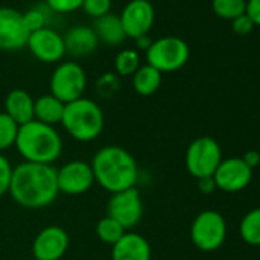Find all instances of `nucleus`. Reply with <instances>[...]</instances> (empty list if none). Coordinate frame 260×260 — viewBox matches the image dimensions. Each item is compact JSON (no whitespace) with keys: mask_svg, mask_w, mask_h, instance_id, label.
<instances>
[{"mask_svg":"<svg viewBox=\"0 0 260 260\" xmlns=\"http://www.w3.org/2000/svg\"><path fill=\"white\" fill-rule=\"evenodd\" d=\"M8 193L22 207L39 210L51 205L58 196L57 169L48 164L20 162L13 169Z\"/></svg>","mask_w":260,"mask_h":260,"instance_id":"obj_1","label":"nucleus"},{"mask_svg":"<svg viewBox=\"0 0 260 260\" xmlns=\"http://www.w3.org/2000/svg\"><path fill=\"white\" fill-rule=\"evenodd\" d=\"M95 182L110 194L134 188L138 181V164L128 150L119 146L101 147L92 162Z\"/></svg>","mask_w":260,"mask_h":260,"instance_id":"obj_2","label":"nucleus"},{"mask_svg":"<svg viewBox=\"0 0 260 260\" xmlns=\"http://www.w3.org/2000/svg\"><path fill=\"white\" fill-rule=\"evenodd\" d=\"M14 147L26 162L52 166L63 153V138L54 125L32 119L19 127Z\"/></svg>","mask_w":260,"mask_h":260,"instance_id":"obj_3","label":"nucleus"},{"mask_svg":"<svg viewBox=\"0 0 260 260\" xmlns=\"http://www.w3.org/2000/svg\"><path fill=\"white\" fill-rule=\"evenodd\" d=\"M60 124L66 130V134L75 141L90 143L103 132L104 113L95 100L81 96L64 106Z\"/></svg>","mask_w":260,"mask_h":260,"instance_id":"obj_4","label":"nucleus"},{"mask_svg":"<svg viewBox=\"0 0 260 260\" xmlns=\"http://www.w3.org/2000/svg\"><path fill=\"white\" fill-rule=\"evenodd\" d=\"M147 64L158 69L161 74L175 72L182 69L190 58V48L185 40L166 36L158 40H153L150 48L146 51Z\"/></svg>","mask_w":260,"mask_h":260,"instance_id":"obj_5","label":"nucleus"},{"mask_svg":"<svg viewBox=\"0 0 260 260\" xmlns=\"http://www.w3.org/2000/svg\"><path fill=\"white\" fill-rule=\"evenodd\" d=\"M87 86V75L81 64L77 61H63L60 63L49 80L51 95L58 98L61 103L68 104L81 96Z\"/></svg>","mask_w":260,"mask_h":260,"instance_id":"obj_6","label":"nucleus"},{"mask_svg":"<svg viewBox=\"0 0 260 260\" xmlns=\"http://www.w3.org/2000/svg\"><path fill=\"white\" fill-rule=\"evenodd\" d=\"M190 237L193 245L204 252L219 249L226 239V222L223 216L216 210L201 211L191 223Z\"/></svg>","mask_w":260,"mask_h":260,"instance_id":"obj_7","label":"nucleus"},{"mask_svg":"<svg viewBox=\"0 0 260 260\" xmlns=\"http://www.w3.org/2000/svg\"><path fill=\"white\" fill-rule=\"evenodd\" d=\"M222 159V149L219 143L211 137H199L187 149L185 167L196 179L208 178L214 175Z\"/></svg>","mask_w":260,"mask_h":260,"instance_id":"obj_8","label":"nucleus"},{"mask_svg":"<svg viewBox=\"0 0 260 260\" xmlns=\"http://www.w3.org/2000/svg\"><path fill=\"white\" fill-rule=\"evenodd\" d=\"M143 213L144 205L137 187L110 194L107 202V216L116 220L125 231L135 228L141 222Z\"/></svg>","mask_w":260,"mask_h":260,"instance_id":"obj_9","label":"nucleus"},{"mask_svg":"<svg viewBox=\"0 0 260 260\" xmlns=\"http://www.w3.org/2000/svg\"><path fill=\"white\" fill-rule=\"evenodd\" d=\"M58 191L69 196L84 194L95 184L92 166L83 159H72L57 170Z\"/></svg>","mask_w":260,"mask_h":260,"instance_id":"obj_10","label":"nucleus"},{"mask_svg":"<svg viewBox=\"0 0 260 260\" xmlns=\"http://www.w3.org/2000/svg\"><path fill=\"white\" fill-rule=\"evenodd\" d=\"M29 34L23 13L11 7H0V51L14 52L26 48Z\"/></svg>","mask_w":260,"mask_h":260,"instance_id":"obj_11","label":"nucleus"},{"mask_svg":"<svg viewBox=\"0 0 260 260\" xmlns=\"http://www.w3.org/2000/svg\"><path fill=\"white\" fill-rule=\"evenodd\" d=\"M125 37L138 39L150 32L155 23V8L149 0H130L119 14Z\"/></svg>","mask_w":260,"mask_h":260,"instance_id":"obj_12","label":"nucleus"},{"mask_svg":"<svg viewBox=\"0 0 260 260\" xmlns=\"http://www.w3.org/2000/svg\"><path fill=\"white\" fill-rule=\"evenodd\" d=\"M68 248V231L60 225H49L37 233L31 251L34 260H61Z\"/></svg>","mask_w":260,"mask_h":260,"instance_id":"obj_13","label":"nucleus"},{"mask_svg":"<svg viewBox=\"0 0 260 260\" xmlns=\"http://www.w3.org/2000/svg\"><path fill=\"white\" fill-rule=\"evenodd\" d=\"M26 48L32 54V57L42 63H58L66 55L63 36L57 31L48 28L39 29L29 34Z\"/></svg>","mask_w":260,"mask_h":260,"instance_id":"obj_14","label":"nucleus"},{"mask_svg":"<svg viewBox=\"0 0 260 260\" xmlns=\"http://www.w3.org/2000/svg\"><path fill=\"white\" fill-rule=\"evenodd\" d=\"M213 179L216 182V188L226 193H237L249 185L252 179V169H249L242 158L222 159L213 175Z\"/></svg>","mask_w":260,"mask_h":260,"instance_id":"obj_15","label":"nucleus"},{"mask_svg":"<svg viewBox=\"0 0 260 260\" xmlns=\"http://www.w3.org/2000/svg\"><path fill=\"white\" fill-rule=\"evenodd\" d=\"M112 260H152V246L144 236L127 231L112 246Z\"/></svg>","mask_w":260,"mask_h":260,"instance_id":"obj_16","label":"nucleus"},{"mask_svg":"<svg viewBox=\"0 0 260 260\" xmlns=\"http://www.w3.org/2000/svg\"><path fill=\"white\" fill-rule=\"evenodd\" d=\"M63 40H64L66 54L77 57V58L93 54L100 45L98 37L93 32V29L90 26H81V25L71 28L64 34Z\"/></svg>","mask_w":260,"mask_h":260,"instance_id":"obj_17","label":"nucleus"},{"mask_svg":"<svg viewBox=\"0 0 260 260\" xmlns=\"http://www.w3.org/2000/svg\"><path fill=\"white\" fill-rule=\"evenodd\" d=\"M5 113L20 127L34 119V98L23 89L11 90L5 98Z\"/></svg>","mask_w":260,"mask_h":260,"instance_id":"obj_18","label":"nucleus"},{"mask_svg":"<svg viewBox=\"0 0 260 260\" xmlns=\"http://www.w3.org/2000/svg\"><path fill=\"white\" fill-rule=\"evenodd\" d=\"M92 29L96 34L98 42H101L107 46H119L127 39L124 28L121 25L119 16L112 14V13H109L100 19H95Z\"/></svg>","mask_w":260,"mask_h":260,"instance_id":"obj_19","label":"nucleus"},{"mask_svg":"<svg viewBox=\"0 0 260 260\" xmlns=\"http://www.w3.org/2000/svg\"><path fill=\"white\" fill-rule=\"evenodd\" d=\"M64 106V103H61L51 93L42 95L34 100V119L55 127V124L61 122Z\"/></svg>","mask_w":260,"mask_h":260,"instance_id":"obj_20","label":"nucleus"},{"mask_svg":"<svg viewBox=\"0 0 260 260\" xmlns=\"http://www.w3.org/2000/svg\"><path fill=\"white\" fill-rule=\"evenodd\" d=\"M162 84V74L150 64H143L132 75L134 90L141 96H150L159 90Z\"/></svg>","mask_w":260,"mask_h":260,"instance_id":"obj_21","label":"nucleus"},{"mask_svg":"<svg viewBox=\"0 0 260 260\" xmlns=\"http://www.w3.org/2000/svg\"><path fill=\"white\" fill-rule=\"evenodd\" d=\"M240 237L245 243L260 246V207L248 211L239 226Z\"/></svg>","mask_w":260,"mask_h":260,"instance_id":"obj_22","label":"nucleus"},{"mask_svg":"<svg viewBox=\"0 0 260 260\" xmlns=\"http://www.w3.org/2000/svg\"><path fill=\"white\" fill-rule=\"evenodd\" d=\"M141 66V58L135 49H122L115 57V74L118 77H132Z\"/></svg>","mask_w":260,"mask_h":260,"instance_id":"obj_23","label":"nucleus"},{"mask_svg":"<svg viewBox=\"0 0 260 260\" xmlns=\"http://www.w3.org/2000/svg\"><path fill=\"white\" fill-rule=\"evenodd\" d=\"M95 233H96V237L103 242V243H107L110 246H113L127 231L116 222L113 220L112 217L109 216H104L103 219H100L96 222V226H95Z\"/></svg>","mask_w":260,"mask_h":260,"instance_id":"obj_24","label":"nucleus"},{"mask_svg":"<svg viewBox=\"0 0 260 260\" xmlns=\"http://www.w3.org/2000/svg\"><path fill=\"white\" fill-rule=\"evenodd\" d=\"M211 8L217 17L223 20H234L245 14L246 0H211Z\"/></svg>","mask_w":260,"mask_h":260,"instance_id":"obj_25","label":"nucleus"},{"mask_svg":"<svg viewBox=\"0 0 260 260\" xmlns=\"http://www.w3.org/2000/svg\"><path fill=\"white\" fill-rule=\"evenodd\" d=\"M17 132L19 125L5 112H0V153H4L16 144Z\"/></svg>","mask_w":260,"mask_h":260,"instance_id":"obj_26","label":"nucleus"},{"mask_svg":"<svg viewBox=\"0 0 260 260\" xmlns=\"http://www.w3.org/2000/svg\"><path fill=\"white\" fill-rule=\"evenodd\" d=\"M49 14H52V11L46 5L32 7L26 13H23V20H25V25H26L28 31L29 32H36L39 29L48 28Z\"/></svg>","mask_w":260,"mask_h":260,"instance_id":"obj_27","label":"nucleus"},{"mask_svg":"<svg viewBox=\"0 0 260 260\" xmlns=\"http://www.w3.org/2000/svg\"><path fill=\"white\" fill-rule=\"evenodd\" d=\"M119 86H121L119 77L115 72H104L96 80V93L101 98L107 100L112 98L119 90Z\"/></svg>","mask_w":260,"mask_h":260,"instance_id":"obj_28","label":"nucleus"},{"mask_svg":"<svg viewBox=\"0 0 260 260\" xmlns=\"http://www.w3.org/2000/svg\"><path fill=\"white\" fill-rule=\"evenodd\" d=\"M110 8H112V0H83L81 5V10L93 19H100L109 14Z\"/></svg>","mask_w":260,"mask_h":260,"instance_id":"obj_29","label":"nucleus"},{"mask_svg":"<svg viewBox=\"0 0 260 260\" xmlns=\"http://www.w3.org/2000/svg\"><path fill=\"white\" fill-rule=\"evenodd\" d=\"M45 5L58 14H69L81 8L83 0H45Z\"/></svg>","mask_w":260,"mask_h":260,"instance_id":"obj_30","label":"nucleus"},{"mask_svg":"<svg viewBox=\"0 0 260 260\" xmlns=\"http://www.w3.org/2000/svg\"><path fill=\"white\" fill-rule=\"evenodd\" d=\"M13 166L8 161V158L0 153V198L8 193L10 184H11V176H13Z\"/></svg>","mask_w":260,"mask_h":260,"instance_id":"obj_31","label":"nucleus"},{"mask_svg":"<svg viewBox=\"0 0 260 260\" xmlns=\"http://www.w3.org/2000/svg\"><path fill=\"white\" fill-rule=\"evenodd\" d=\"M231 28L237 36H248L254 29V23L245 13V14L236 17L234 20H231Z\"/></svg>","mask_w":260,"mask_h":260,"instance_id":"obj_32","label":"nucleus"},{"mask_svg":"<svg viewBox=\"0 0 260 260\" xmlns=\"http://www.w3.org/2000/svg\"><path fill=\"white\" fill-rule=\"evenodd\" d=\"M245 13L252 20L254 26H260V0H246Z\"/></svg>","mask_w":260,"mask_h":260,"instance_id":"obj_33","label":"nucleus"},{"mask_svg":"<svg viewBox=\"0 0 260 260\" xmlns=\"http://www.w3.org/2000/svg\"><path fill=\"white\" fill-rule=\"evenodd\" d=\"M198 188H199V191L204 193V194H211V193L216 190V182H214L213 176L198 179Z\"/></svg>","mask_w":260,"mask_h":260,"instance_id":"obj_34","label":"nucleus"},{"mask_svg":"<svg viewBox=\"0 0 260 260\" xmlns=\"http://www.w3.org/2000/svg\"><path fill=\"white\" fill-rule=\"evenodd\" d=\"M242 159L249 169H255L260 164V153L257 150H249L242 156Z\"/></svg>","mask_w":260,"mask_h":260,"instance_id":"obj_35","label":"nucleus"},{"mask_svg":"<svg viewBox=\"0 0 260 260\" xmlns=\"http://www.w3.org/2000/svg\"><path fill=\"white\" fill-rule=\"evenodd\" d=\"M152 42H153V40L150 39V36H149V34H146V36H141V37L135 39L137 48H138L140 51H147V49L150 48Z\"/></svg>","mask_w":260,"mask_h":260,"instance_id":"obj_36","label":"nucleus"},{"mask_svg":"<svg viewBox=\"0 0 260 260\" xmlns=\"http://www.w3.org/2000/svg\"><path fill=\"white\" fill-rule=\"evenodd\" d=\"M29 260H34V258H29Z\"/></svg>","mask_w":260,"mask_h":260,"instance_id":"obj_37","label":"nucleus"}]
</instances>
